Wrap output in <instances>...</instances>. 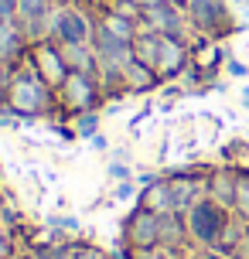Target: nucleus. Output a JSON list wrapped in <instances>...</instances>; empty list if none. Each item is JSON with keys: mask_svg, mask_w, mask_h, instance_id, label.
<instances>
[{"mask_svg": "<svg viewBox=\"0 0 249 259\" xmlns=\"http://www.w3.org/2000/svg\"><path fill=\"white\" fill-rule=\"evenodd\" d=\"M222 229H225V219H222V211L212 205V201H201V205L191 208V232H195L198 239L212 242V239H219Z\"/></svg>", "mask_w": 249, "mask_h": 259, "instance_id": "1", "label": "nucleus"}, {"mask_svg": "<svg viewBox=\"0 0 249 259\" xmlns=\"http://www.w3.org/2000/svg\"><path fill=\"white\" fill-rule=\"evenodd\" d=\"M62 34H65L68 45L86 41V21H82L79 14H65V17H62Z\"/></svg>", "mask_w": 249, "mask_h": 259, "instance_id": "2", "label": "nucleus"}, {"mask_svg": "<svg viewBox=\"0 0 249 259\" xmlns=\"http://www.w3.org/2000/svg\"><path fill=\"white\" fill-rule=\"evenodd\" d=\"M14 103L21 106V109H38L41 106V89L31 85V82H21V85L14 89Z\"/></svg>", "mask_w": 249, "mask_h": 259, "instance_id": "3", "label": "nucleus"}, {"mask_svg": "<svg viewBox=\"0 0 249 259\" xmlns=\"http://www.w3.org/2000/svg\"><path fill=\"white\" fill-rule=\"evenodd\" d=\"M191 4H195V14L205 24L219 21V14H222V0H191Z\"/></svg>", "mask_w": 249, "mask_h": 259, "instance_id": "4", "label": "nucleus"}, {"mask_svg": "<svg viewBox=\"0 0 249 259\" xmlns=\"http://www.w3.org/2000/svg\"><path fill=\"white\" fill-rule=\"evenodd\" d=\"M147 205L154 208V211L174 208V194H171V188H150V191H147Z\"/></svg>", "mask_w": 249, "mask_h": 259, "instance_id": "5", "label": "nucleus"}, {"mask_svg": "<svg viewBox=\"0 0 249 259\" xmlns=\"http://www.w3.org/2000/svg\"><path fill=\"white\" fill-rule=\"evenodd\" d=\"M154 21H160V27H164V31H178V24H181V21H178V14L174 11H168V7H154Z\"/></svg>", "mask_w": 249, "mask_h": 259, "instance_id": "6", "label": "nucleus"}, {"mask_svg": "<svg viewBox=\"0 0 249 259\" xmlns=\"http://www.w3.org/2000/svg\"><path fill=\"white\" fill-rule=\"evenodd\" d=\"M154 232H157V222H154V219H147V215H144V219L137 222V242H144V246H147V242H154Z\"/></svg>", "mask_w": 249, "mask_h": 259, "instance_id": "7", "label": "nucleus"}, {"mask_svg": "<svg viewBox=\"0 0 249 259\" xmlns=\"http://www.w3.org/2000/svg\"><path fill=\"white\" fill-rule=\"evenodd\" d=\"M236 205H239V211L249 219V178H239L236 181Z\"/></svg>", "mask_w": 249, "mask_h": 259, "instance_id": "8", "label": "nucleus"}, {"mask_svg": "<svg viewBox=\"0 0 249 259\" xmlns=\"http://www.w3.org/2000/svg\"><path fill=\"white\" fill-rule=\"evenodd\" d=\"M68 92H72V103H86V99H89V89H86L82 82H72Z\"/></svg>", "mask_w": 249, "mask_h": 259, "instance_id": "9", "label": "nucleus"}, {"mask_svg": "<svg viewBox=\"0 0 249 259\" xmlns=\"http://www.w3.org/2000/svg\"><path fill=\"white\" fill-rule=\"evenodd\" d=\"M41 65H45V72H48V75L52 78H58V58H55V55H41Z\"/></svg>", "mask_w": 249, "mask_h": 259, "instance_id": "10", "label": "nucleus"}, {"mask_svg": "<svg viewBox=\"0 0 249 259\" xmlns=\"http://www.w3.org/2000/svg\"><path fill=\"white\" fill-rule=\"evenodd\" d=\"M41 7H45V0H21V11H24L27 17H34Z\"/></svg>", "mask_w": 249, "mask_h": 259, "instance_id": "11", "label": "nucleus"}, {"mask_svg": "<svg viewBox=\"0 0 249 259\" xmlns=\"http://www.w3.org/2000/svg\"><path fill=\"white\" fill-rule=\"evenodd\" d=\"M11 38H14V34H11V27H7V24H0V52H11Z\"/></svg>", "mask_w": 249, "mask_h": 259, "instance_id": "12", "label": "nucleus"}, {"mask_svg": "<svg viewBox=\"0 0 249 259\" xmlns=\"http://www.w3.org/2000/svg\"><path fill=\"white\" fill-rule=\"evenodd\" d=\"M229 72H232V75H236V78H242V75H246V72H249V68H246V65H242V62H232V65H229Z\"/></svg>", "mask_w": 249, "mask_h": 259, "instance_id": "13", "label": "nucleus"}, {"mask_svg": "<svg viewBox=\"0 0 249 259\" xmlns=\"http://www.w3.org/2000/svg\"><path fill=\"white\" fill-rule=\"evenodd\" d=\"M7 14H11V0H0V24H4Z\"/></svg>", "mask_w": 249, "mask_h": 259, "instance_id": "14", "label": "nucleus"}, {"mask_svg": "<svg viewBox=\"0 0 249 259\" xmlns=\"http://www.w3.org/2000/svg\"><path fill=\"white\" fill-rule=\"evenodd\" d=\"M246 99H249V89H246Z\"/></svg>", "mask_w": 249, "mask_h": 259, "instance_id": "15", "label": "nucleus"}]
</instances>
